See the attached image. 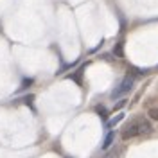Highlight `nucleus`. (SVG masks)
<instances>
[{
	"label": "nucleus",
	"instance_id": "3",
	"mask_svg": "<svg viewBox=\"0 0 158 158\" xmlns=\"http://www.w3.org/2000/svg\"><path fill=\"white\" fill-rule=\"evenodd\" d=\"M122 118H124V113H118V115H115L113 118H110L108 122H106V128H110V129H111L113 126H115V124H118V122H120Z\"/></svg>",
	"mask_w": 158,
	"mask_h": 158
},
{
	"label": "nucleus",
	"instance_id": "5",
	"mask_svg": "<svg viewBox=\"0 0 158 158\" xmlns=\"http://www.w3.org/2000/svg\"><path fill=\"white\" fill-rule=\"evenodd\" d=\"M148 117L151 118V120H156L158 122V106H151V108L148 110Z\"/></svg>",
	"mask_w": 158,
	"mask_h": 158
},
{
	"label": "nucleus",
	"instance_id": "7",
	"mask_svg": "<svg viewBox=\"0 0 158 158\" xmlns=\"http://www.w3.org/2000/svg\"><path fill=\"white\" fill-rule=\"evenodd\" d=\"M95 111H99V115H101V117H106V108H104V106H101V104L95 106Z\"/></svg>",
	"mask_w": 158,
	"mask_h": 158
},
{
	"label": "nucleus",
	"instance_id": "6",
	"mask_svg": "<svg viewBox=\"0 0 158 158\" xmlns=\"http://www.w3.org/2000/svg\"><path fill=\"white\" fill-rule=\"evenodd\" d=\"M113 52H115V56L122 58V56H124V54H122V43H117V45H115V49H113Z\"/></svg>",
	"mask_w": 158,
	"mask_h": 158
},
{
	"label": "nucleus",
	"instance_id": "1",
	"mask_svg": "<svg viewBox=\"0 0 158 158\" xmlns=\"http://www.w3.org/2000/svg\"><path fill=\"white\" fill-rule=\"evenodd\" d=\"M153 131V126L148 118L144 117H137L133 120H129L128 124L124 126V129L120 131V137L124 140H129V138H137V137H146Z\"/></svg>",
	"mask_w": 158,
	"mask_h": 158
},
{
	"label": "nucleus",
	"instance_id": "4",
	"mask_svg": "<svg viewBox=\"0 0 158 158\" xmlns=\"http://www.w3.org/2000/svg\"><path fill=\"white\" fill-rule=\"evenodd\" d=\"M113 138H115V133L113 131H110L108 135L104 137V142H102V149H108L111 144H113Z\"/></svg>",
	"mask_w": 158,
	"mask_h": 158
},
{
	"label": "nucleus",
	"instance_id": "8",
	"mask_svg": "<svg viewBox=\"0 0 158 158\" xmlns=\"http://www.w3.org/2000/svg\"><path fill=\"white\" fill-rule=\"evenodd\" d=\"M126 102H128V101H126V99H122V101H118L117 104H115V110L122 108V106H126Z\"/></svg>",
	"mask_w": 158,
	"mask_h": 158
},
{
	"label": "nucleus",
	"instance_id": "2",
	"mask_svg": "<svg viewBox=\"0 0 158 158\" xmlns=\"http://www.w3.org/2000/svg\"><path fill=\"white\" fill-rule=\"evenodd\" d=\"M133 85H135V79L131 77V76L124 77L122 81H120V85L111 92V99H118V97H122V95H126L129 90L133 88Z\"/></svg>",
	"mask_w": 158,
	"mask_h": 158
}]
</instances>
